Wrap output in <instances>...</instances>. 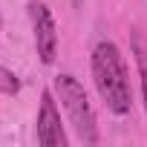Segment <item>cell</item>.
Returning <instances> with one entry per match:
<instances>
[{"label": "cell", "mask_w": 147, "mask_h": 147, "mask_svg": "<svg viewBox=\"0 0 147 147\" xmlns=\"http://www.w3.org/2000/svg\"><path fill=\"white\" fill-rule=\"evenodd\" d=\"M90 63H92L95 90L101 101L107 104V110L115 115H127L133 110V90H130V72H127L121 49L113 40H101L95 43Z\"/></svg>", "instance_id": "6da1fadb"}, {"label": "cell", "mask_w": 147, "mask_h": 147, "mask_svg": "<svg viewBox=\"0 0 147 147\" xmlns=\"http://www.w3.org/2000/svg\"><path fill=\"white\" fill-rule=\"evenodd\" d=\"M55 95L61 101V107L66 110L69 115V124L75 127L78 138L84 144H98V121H95V110L81 87V81L75 75H69V72H61L55 78Z\"/></svg>", "instance_id": "7a4b0ae2"}, {"label": "cell", "mask_w": 147, "mask_h": 147, "mask_svg": "<svg viewBox=\"0 0 147 147\" xmlns=\"http://www.w3.org/2000/svg\"><path fill=\"white\" fill-rule=\"evenodd\" d=\"M29 15H32V32H35V49H38V58L40 63H52L55 55H58V29H55V18L49 12V6L43 0H32L29 6Z\"/></svg>", "instance_id": "3957f363"}, {"label": "cell", "mask_w": 147, "mask_h": 147, "mask_svg": "<svg viewBox=\"0 0 147 147\" xmlns=\"http://www.w3.org/2000/svg\"><path fill=\"white\" fill-rule=\"evenodd\" d=\"M35 136H38V144H43V147H66V133H63V124H61V113H58L55 95L49 90L40 98Z\"/></svg>", "instance_id": "277c9868"}, {"label": "cell", "mask_w": 147, "mask_h": 147, "mask_svg": "<svg viewBox=\"0 0 147 147\" xmlns=\"http://www.w3.org/2000/svg\"><path fill=\"white\" fill-rule=\"evenodd\" d=\"M20 92V78L12 69L0 66V95H18Z\"/></svg>", "instance_id": "5b68a950"}, {"label": "cell", "mask_w": 147, "mask_h": 147, "mask_svg": "<svg viewBox=\"0 0 147 147\" xmlns=\"http://www.w3.org/2000/svg\"><path fill=\"white\" fill-rule=\"evenodd\" d=\"M138 69H141V95H144V110H147V52H138Z\"/></svg>", "instance_id": "8992f818"}, {"label": "cell", "mask_w": 147, "mask_h": 147, "mask_svg": "<svg viewBox=\"0 0 147 147\" xmlns=\"http://www.w3.org/2000/svg\"><path fill=\"white\" fill-rule=\"evenodd\" d=\"M72 6H84V0H72Z\"/></svg>", "instance_id": "52a82bcc"}, {"label": "cell", "mask_w": 147, "mask_h": 147, "mask_svg": "<svg viewBox=\"0 0 147 147\" xmlns=\"http://www.w3.org/2000/svg\"><path fill=\"white\" fill-rule=\"evenodd\" d=\"M0 29H3V18H0Z\"/></svg>", "instance_id": "ba28073f"}]
</instances>
